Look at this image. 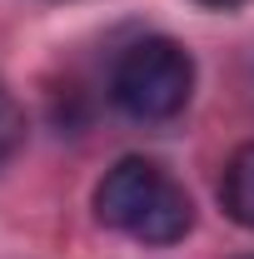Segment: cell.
<instances>
[{
	"mask_svg": "<svg viewBox=\"0 0 254 259\" xmlns=\"http://www.w3.org/2000/svg\"><path fill=\"white\" fill-rule=\"evenodd\" d=\"M95 220L140 244H180L194 229V204L185 185L170 180L155 160L130 155L95 185Z\"/></svg>",
	"mask_w": 254,
	"mask_h": 259,
	"instance_id": "6da1fadb",
	"label": "cell"
},
{
	"mask_svg": "<svg viewBox=\"0 0 254 259\" xmlns=\"http://www.w3.org/2000/svg\"><path fill=\"white\" fill-rule=\"evenodd\" d=\"M194 95V60L170 35L135 40L110 70V100L130 120H175Z\"/></svg>",
	"mask_w": 254,
	"mask_h": 259,
	"instance_id": "7a4b0ae2",
	"label": "cell"
},
{
	"mask_svg": "<svg viewBox=\"0 0 254 259\" xmlns=\"http://www.w3.org/2000/svg\"><path fill=\"white\" fill-rule=\"evenodd\" d=\"M220 204L239 229H254V140L229 155L224 180H220Z\"/></svg>",
	"mask_w": 254,
	"mask_h": 259,
	"instance_id": "3957f363",
	"label": "cell"
},
{
	"mask_svg": "<svg viewBox=\"0 0 254 259\" xmlns=\"http://www.w3.org/2000/svg\"><path fill=\"white\" fill-rule=\"evenodd\" d=\"M25 145V105L0 85V164Z\"/></svg>",
	"mask_w": 254,
	"mask_h": 259,
	"instance_id": "277c9868",
	"label": "cell"
},
{
	"mask_svg": "<svg viewBox=\"0 0 254 259\" xmlns=\"http://www.w3.org/2000/svg\"><path fill=\"white\" fill-rule=\"evenodd\" d=\"M199 5H215V10H229V5H244V0H199Z\"/></svg>",
	"mask_w": 254,
	"mask_h": 259,
	"instance_id": "5b68a950",
	"label": "cell"
},
{
	"mask_svg": "<svg viewBox=\"0 0 254 259\" xmlns=\"http://www.w3.org/2000/svg\"><path fill=\"white\" fill-rule=\"evenodd\" d=\"M239 259H254V254H239Z\"/></svg>",
	"mask_w": 254,
	"mask_h": 259,
	"instance_id": "8992f818",
	"label": "cell"
}]
</instances>
